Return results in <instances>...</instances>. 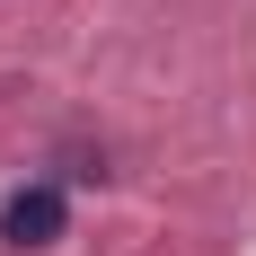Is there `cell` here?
I'll use <instances>...</instances> for the list:
<instances>
[{
    "label": "cell",
    "mask_w": 256,
    "mask_h": 256,
    "mask_svg": "<svg viewBox=\"0 0 256 256\" xmlns=\"http://www.w3.org/2000/svg\"><path fill=\"white\" fill-rule=\"evenodd\" d=\"M0 238H9V248H53V238H62V186H18V194H9V204H0Z\"/></svg>",
    "instance_id": "6da1fadb"
}]
</instances>
